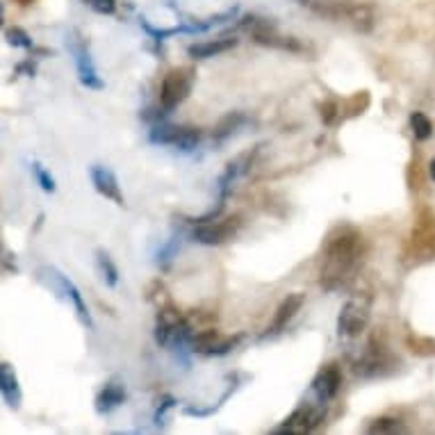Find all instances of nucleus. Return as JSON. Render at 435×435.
<instances>
[{
    "label": "nucleus",
    "mask_w": 435,
    "mask_h": 435,
    "mask_svg": "<svg viewBox=\"0 0 435 435\" xmlns=\"http://www.w3.org/2000/svg\"><path fill=\"white\" fill-rule=\"evenodd\" d=\"M362 253L364 242L360 230L351 228V226L335 230L324 246V260H321L319 269L321 287L328 292H335L349 285L362 263Z\"/></svg>",
    "instance_id": "f257e3e1"
},
{
    "label": "nucleus",
    "mask_w": 435,
    "mask_h": 435,
    "mask_svg": "<svg viewBox=\"0 0 435 435\" xmlns=\"http://www.w3.org/2000/svg\"><path fill=\"white\" fill-rule=\"evenodd\" d=\"M294 3L324 21L349 23L360 34H369L376 28V7L367 0H294Z\"/></svg>",
    "instance_id": "f03ea898"
},
{
    "label": "nucleus",
    "mask_w": 435,
    "mask_h": 435,
    "mask_svg": "<svg viewBox=\"0 0 435 435\" xmlns=\"http://www.w3.org/2000/svg\"><path fill=\"white\" fill-rule=\"evenodd\" d=\"M196 82L194 66H176L164 75L160 87V105L164 112L176 110L180 103H185L191 94V87Z\"/></svg>",
    "instance_id": "7ed1b4c3"
},
{
    "label": "nucleus",
    "mask_w": 435,
    "mask_h": 435,
    "mask_svg": "<svg viewBox=\"0 0 435 435\" xmlns=\"http://www.w3.org/2000/svg\"><path fill=\"white\" fill-rule=\"evenodd\" d=\"M41 278L48 283V287H53V290L64 301H71V306L75 308V315L80 317V321H82L87 328H94V319L89 315V310H87V303H84L80 290H78L71 278H66L62 272H57L55 267H43L41 269Z\"/></svg>",
    "instance_id": "20e7f679"
},
{
    "label": "nucleus",
    "mask_w": 435,
    "mask_h": 435,
    "mask_svg": "<svg viewBox=\"0 0 435 435\" xmlns=\"http://www.w3.org/2000/svg\"><path fill=\"white\" fill-rule=\"evenodd\" d=\"M239 228H242V216L233 214L219 221L212 219L205 223H196L194 233H191V239L205 246H219V244H226L228 239H233L235 235L239 233Z\"/></svg>",
    "instance_id": "39448f33"
},
{
    "label": "nucleus",
    "mask_w": 435,
    "mask_h": 435,
    "mask_svg": "<svg viewBox=\"0 0 435 435\" xmlns=\"http://www.w3.org/2000/svg\"><path fill=\"white\" fill-rule=\"evenodd\" d=\"M201 128L196 126H173V124H158L151 130V142L164 144V146H176L180 151H191L201 142Z\"/></svg>",
    "instance_id": "423d86ee"
},
{
    "label": "nucleus",
    "mask_w": 435,
    "mask_h": 435,
    "mask_svg": "<svg viewBox=\"0 0 435 435\" xmlns=\"http://www.w3.org/2000/svg\"><path fill=\"white\" fill-rule=\"evenodd\" d=\"M242 340H244V333L221 335L219 330L207 328V330H198V333L191 337V346H194L196 353H203V355H226L233 349H237Z\"/></svg>",
    "instance_id": "0eeeda50"
},
{
    "label": "nucleus",
    "mask_w": 435,
    "mask_h": 435,
    "mask_svg": "<svg viewBox=\"0 0 435 435\" xmlns=\"http://www.w3.org/2000/svg\"><path fill=\"white\" fill-rule=\"evenodd\" d=\"M399 364L397 358L388 353L385 346H376V337L367 344V351H364L362 358L355 362V374L358 376H367V378H374V376H385V374L395 371V367Z\"/></svg>",
    "instance_id": "6e6552de"
},
{
    "label": "nucleus",
    "mask_w": 435,
    "mask_h": 435,
    "mask_svg": "<svg viewBox=\"0 0 435 435\" xmlns=\"http://www.w3.org/2000/svg\"><path fill=\"white\" fill-rule=\"evenodd\" d=\"M324 417H326V406L324 404H319V406H306L303 404L272 433H312L317 426L324 424Z\"/></svg>",
    "instance_id": "1a4fd4ad"
},
{
    "label": "nucleus",
    "mask_w": 435,
    "mask_h": 435,
    "mask_svg": "<svg viewBox=\"0 0 435 435\" xmlns=\"http://www.w3.org/2000/svg\"><path fill=\"white\" fill-rule=\"evenodd\" d=\"M68 48H71L73 53V59H75V68H78V80H80L87 89H103L105 82L101 80L98 71H96L94 66V59L89 55V50H87V43L73 34V39H68Z\"/></svg>",
    "instance_id": "9d476101"
},
{
    "label": "nucleus",
    "mask_w": 435,
    "mask_h": 435,
    "mask_svg": "<svg viewBox=\"0 0 435 435\" xmlns=\"http://www.w3.org/2000/svg\"><path fill=\"white\" fill-rule=\"evenodd\" d=\"M369 324V308L360 301H346L337 317V335L358 337Z\"/></svg>",
    "instance_id": "9b49d317"
},
{
    "label": "nucleus",
    "mask_w": 435,
    "mask_h": 435,
    "mask_svg": "<svg viewBox=\"0 0 435 435\" xmlns=\"http://www.w3.org/2000/svg\"><path fill=\"white\" fill-rule=\"evenodd\" d=\"M342 388V369L337 362H330L326 364V367H321L317 371V376L312 378V395H315L317 404H330L333 399L337 397V392H340Z\"/></svg>",
    "instance_id": "f8f14e48"
},
{
    "label": "nucleus",
    "mask_w": 435,
    "mask_h": 435,
    "mask_svg": "<svg viewBox=\"0 0 435 435\" xmlns=\"http://www.w3.org/2000/svg\"><path fill=\"white\" fill-rule=\"evenodd\" d=\"M303 303H306V294L301 292H294V294H287V297L281 301V306L276 308V315H274V321L269 324L267 333L263 337H269V335H278L281 330L287 328V324L294 319L301 312Z\"/></svg>",
    "instance_id": "ddd939ff"
},
{
    "label": "nucleus",
    "mask_w": 435,
    "mask_h": 435,
    "mask_svg": "<svg viewBox=\"0 0 435 435\" xmlns=\"http://www.w3.org/2000/svg\"><path fill=\"white\" fill-rule=\"evenodd\" d=\"M89 176H91L94 189L98 191L101 196L110 198L115 205H124V194H121V187H119L115 171L108 167H101V164H94V167L89 169Z\"/></svg>",
    "instance_id": "4468645a"
},
{
    "label": "nucleus",
    "mask_w": 435,
    "mask_h": 435,
    "mask_svg": "<svg viewBox=\"0 0 435 435\" xmlns=\"http://www.w3.org/2000/svg\"><path fill=\"white\" fill-rule=\"evenodd\" d=\"M237 43H239L237 37H219V39H210V41H201V43H191V46L187 48V53L194 59H210V57L228 53V50H233Z\"/></svg>",
    "instance_id": "2eb2a0df"
},
{
    "label": "nucleus",
    "mask_w": 435,
    "mask_h": 435,
    "mask_svg": "<svg viewBox=\"0 0 435 435\" xmlns=\"http://www.w3.org/2000/svg\"><path fill=\"white\" fill-rule=\"evenodd\" d=\"M124 401H126V385L119 378H112L105 383V388L101 390L98 397H96V411L101 415H108Z\"/></svg>",
    "instance_id": "dca6fc26"
},
{
    "label": "nucleus",
    "mask_w": 435,
    "mask_h": 435,
    "mask_svg": "<svg viewBox=\"0 0 435 435\" xmlns=\"http://www.w3.org/2000/svg\"><path fill=\"white\" fill-rule=\"evenodd\" d=\"M0 390H3L5 404L10 408H14V411H19L21 401H23V395H21L19 376H16V371H14V367L10 362L0 364Z\"/></svg>",
    "instance_id": "f3484780"
},
{
    "label": "nucleus",
    "mask_w": 435,
    "mask_h": 435,
    "mask_svg": "<svg viewBox=\"0 0 435 435\" xmlns=\"http://www.w3.org/2000/svg\"><path fill=\"white\" fill-rule=\"evenodd\" d=\"M244 121H246L244 112H230V115H226L223 119H219V124L214 126L212 139H214L216 144L226 142V139H228L235 133V130H239V126L244 124Z\"/></svg>",
    "instance_id": "a211bd4d"
},
{
    "label": "nucleus",
    "mask_w": 435,
    "mask_h": 435,
    "mask_svg": "<svg viewBox=\"0 0 435 435\" xmlns=\"http://www.w3.org/2000/svg\"><path fill=\"white\" fill-rule=\"evenodd\" d=\"M369 103H371L369 91H355V94H351L349 98L342 103V117L344 119H353V117L364 115L367 108H369Z\"/></svg>",
    "instance_id": "6ab92c4d"
},
{
    "label": "nucleus",
    "mask_w": 435,
    "mask_h": 435,
    "mask_svg": "<svg viewBox=\"0 0 435 435\" xmlns=\"http://www.w3.org/2000/svg\"><path fill=\"white\" fill-rule=\"evenodd\" d=\"M96 263H98V269L103 274V281H105L110 287H117L119 285V269L115 265V260L110 258V253L105 249H98L96 251Z\"/></svg>",
    "instance_id": "aec40b11"
},
{
    "label": "nucleus",
    "mask_w": 435,
    "mask_h": 435,
    "mask_svg": "<svg viewBox=\"0 0 435 435\" xmlns=\"http://www.w3.org/2000/svg\"><path fill=\"white\" fill-rule=\"evenodd\" d=\"M364 431L371 433V435H376V433L395 435V433H406V426L399 420H395V417H376V420H371V424Z\"/></svg>",
    "instance_id": "412c9836"
},
{
    "label": "nucleus",
    "mask_w": 435,
    "mask_h": 435,
    "mask_svg": "<svg viewBox=\"0 0 435 435\" xmlns=\"http://www.w3.org/2000/svg\"><path fill=\"white\" fill-rule=\"evenodd\" d=\"M411 128H413L415 139H420V142H426V139L433 135V124L424 112H413L411 115Z\"/></svg>",
    "instance_id": "4be33fe9"
},
{
    "label": "nucleus",
    "mask_w": 435,
    "mask_h": 435,
    "mask_svg": "<svg viewBox=\"0 0 435 435\" xmlns=\"http://www.w3.org/2000/svg\"><path fill=\"white\" fill-rule=\"evenodd\" d=\"M5 39L10 46L14 48H25V50H34V41L28 32H25L23 28H19V25H12V28L5 30Z\"/></svg>",
    "instance_id": "5701e85b"
},
{
    "label": "nucleus",
    "mask_w": 435,
    "mask_h": 435,
    "mask_svg": "<svg viewBox=\"0 0 435 435\" xmlns=\"http://www.w3.org/2000/svg\"><path fill=\"white\" fill-rule=\"evenodd\" d=\"M319 117H321V124L324 126H335L337 119L342 117V108L337 105L335 101H324L319 105Z\"/></svg>",
    "instance_id": "b1692460"
},
{
    "label": "nucleus",
    "mask_w": 435,
    "mask_h": 435,
    "mask_svg": "<svg viewBox=\"0 0 435 435\" xmlns=\"http://www.w3.org/2000/svg\"><path fill=\"white\" fill-rule=\"evenodd\" d=\"M406 344H408V349L417 355H433L435 353V340H429V337H408Z\"/></svg>",
    "instance_id": "393cba45"
},
{
    "label": "nucleus",
    "mask_w": 435,
    "mask_h": 435,
    "mask_svg": "<svg viewBox=\"0 0 435 435\" xmlns=\"http://www.w3.org/2000/svg\"><path fill=\"white\" fill-rule=\"evenodd\" d=\"M32 173H34V178H37V182H39V187L43 189V191H48V194H53V191L57 189V185H55V178L50 176V173L41 167L39 162H32Z\"/></svg>",
    "instance_id": "a878e982"
},
{
    "label": "nucleus",
    "mask_w": 435,
    "mask_h": 435,
    "mask_svg": "<svg viewBox=\"0 0 435 435\" xmlns=\"http://www.w3.org/2000/svg\"><path fill=\"white\" fill-rule=\"evenodd\" d=\"M158 404H160V406H158V411H155V424L162 426L164 422H167V413L176 408V399H173L171 395H164Z\"/></svg>",
    "instance_id": "bb28decb"
},
{
    "label": "nucleus",
    "mask_w": 435,
    "mask_h": 435,
    "mask_svg": "<svg viewBox=\"0 0 435 435\" xmlns=\"http://www.w3.org/2000/svg\"><path fill=\"white\" fill-rule=\"evenodd\" d=\"M87 7H91L96 14H115L117 12V0H82Z\"/></svg>",
    "instance_id": "cd10ccee"
},
{
    "label": "nucleus",
    "mask_w": 435,
    "mask_h": 435,
    "mask_svg": "<svg viewBox=\"0 0 435 435\" xmlns=\"http://www.w3.org/2000/svg\"><path fill=\"white\" fill-rule=\"evenodd\" d=\"M176 251H178V237H173L167 246H164L162 251H160V256H158V263L162 265V267H169V263L173 260V256H176Z\"/></svg>",
    "instance_id": "c85d7f7f"
},
{
    "label": "nucleus",
    "mask_w": 435,
    "mask_h": 435,
    "mask_svg": "<svg viewBox=\"0 0 435 435\" xmlns=\"http://www.w3.org/2000/svg\"><path fill=\"white\" fill-rule=\"evenodd\" d=\"M16 73H28V75H34V64L32 62H23L16 66Z\"/></svg>",
    "instance_id": "c756f323"
},
{
    "label": "nucleus",
    "mask_w": 435,
    "mask_h": 435,
    "mask_svg": "<svg viewBox=\"0 0 435 435\" xmlns=\"http://www.w3.org/2000/svg\"><path fill=\"white\" fill-rule=\"evenodd\" d=\"M429 176H431V180L435 182V158H433L431 164H429Z\"/></svg>",
    "instance_id": "7c9ffc66"
},
{
    "label": "nucleus",
    "mask_w": 435,
    "mask_h": 435,
    "mask_svg": "<svg viewBox=\"0 0 435 435\" xmlns=\"http://www.w3.org/2000/svg\"><path fill=\"white\" fill-rule=\"evenodd\" d=\"M16 3L23 5V7H28V5H32V3H37V0H16Z\"/></svg>",
    "instance_id": "2f4dec72"
}]
</instances>
